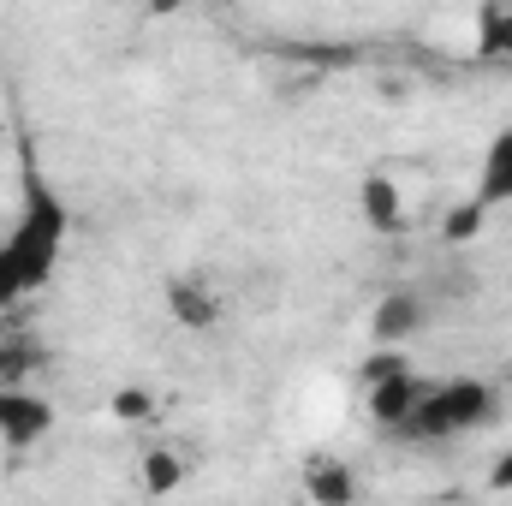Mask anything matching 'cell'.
<instances>
[{
    "instance_id": "6da1fadb",
    "label": "cell",
    "mask_w": 512,
    "mask_h": 506,
    "mask_svg": "<svg viewBox=\"0 0 512 506\" xmlns=\"http://www.w3.org/2000/svg\"><path fill=\"white\" fill-rule=\"evenodd\" d=\"M18 161H24V167H18V173H24V191H18L12 227L0 233V310L36 298V292L54 280V268H60V256H66V239H72V209H66V197L48 185V173L36 167L30 149H24Z\"/></svg>"
},
{
    "instance_id": "7a4b0ae2",
    "label": "cell",
    "mask_w": 512,
    "mask_h": 506,
    "mask_svg": "<svg viewBox=\"0 0 512 506\" xmlns=\"http://www.w3.org/2000/svg\"><path fill=\"white\" fill-rule=\"evenodd\" d=\"M495 417H501V393H495L489 381L453 376V381H429L423 399H417V411H411L393 435H399V441H429V447H441V441L477 435V429L495 423Z\"/></svg>"
},
{
    "instance_id": "3957f363",
    "label": "cell",
    "mask_w": 512,
    "mask_h": 506,
    "mask_svg": "<svg viewBox=\"0 0 512 506\" xmlns=\"http://www.w3.org/2000/svg\"><path fill=\"white\" fill-rule=\"evenodd\" d=\"M54 429V405L42 393H30L24 381H0V441L6 447H36Z\"/></svg>"
},
{
    "instance_id": "277c9868",
    "label": "cell",
    "mask_w": 512,
    "mask_h": 506,
    "mask_svg": "<svg viewBox=\"0 0 512 506\" xmlns=\"http://www.w3.org/2000/svg\"><path fill=\"white\" fill-rule=\"evenodd\" d=\"M423 328H429V292H417V286L387 292L382 304H376V316H370L376 346H405V340H417Z\"/></svg>"
},
{
    "instance_id": "5b68a950",
    "label": "cell",
    "mask_w": 512,
    "mask_h": 506,
    "mask_svg": "<svg viewBox=\"0 0 512 506\" xmlns=\"http://www.w3.org/2000/svg\"><path fill=\"white\" fill-rule=\"evenodd\" d=\"M423 387L429 381L411 376V364H399V370H387V376L370 381V417L382 423V429H399L411 411H417V399H423Z\"/></svg>"
},
{
    "instance_id": "8992f818",
    "label": "cell",
    "mask_w": 512,
    "mask_h": 506,
    "mask_svg": "<svg viewBox=\"0 0 512 506\" xmlns=\"http://www.w3.org/2000/svg\"><path fill=\"white\" fill-rule=\"evenodd\" d=\"M477 203L483 209H507L512 203V126L495 131L483 161H477Z\"/></svg>"
},
{
    "instance_id": "52a82bcc",
    "label": "cell",
    "mask_w": 512,
    "mask_h": 506,
    "mask_svg": "<svg viewBox=\"0 0 512 506\" xmlns=\"http://www.w3.org/2000/svg\"><path fill=\"white\" fill-rule=\"evenodd\" d=\"M358 209H364V221L376 227V233H399L405 227V197H399V179L393 173H364V185H358Z\"/></svg>"
},
{
    "instance_id": "ba28073f",
    "label": "cell",
    "mask_w": 512,
    "mask_h": 506,
    "mask_svg": "<svg viewBox=\"0 0 512 506\" xmlns=\"http://www.w3.org/2000/svg\"><path fill=\"white\" fill-rule=\"evenodd\" d=\"M167 304H173V316H179L185 328H215V316H221V298H215L209 274H179V280H167Z\"/></svg>"
},
{
    "instance_id": "9c48e42d",
    "label": "cell",
    "mask_w": 512,
    "mask_h": 506,
    "mask_svg": "<svg viewBox=\"0 0 512 506\" xmlns=\"http://www.w3.org/2000/svg\"><path fill=\"white\" fill-rule=\"evenodd\" d=\"M304 495H310V501H322V506H340V501H352V495H358V483H352V471H346V465L316 459V465H310V477H304Z\"/></svg>"
},
{
    "instance_id": "30bf717a",
    "label": "cell",
    "mask_w": 512,
    "mask_h": 506,
    "mask_svg": "<svg viewBox=\"0 0 512 506\" xmlns=\"http://www.w3.org/2000/svg\"><path fill=\"white\" fill-rule=\"evenodd\" d=\"M477 54H495V60H512V12H483V36H477Z\"/></svg>"
},
{
    "instance_id": "8fae6325",
    "label": "cell",
    "mask_w": 512,
    "mask_h": 506,
    "mask_svg": "<svg viewBox=\"0 0 512 506\" xmlns=\"http://www.w3.org/2000/svg\"><path fill=\"white\" fill-rule=\"evenodd\" d=\"M36 364H42V346L36 340H6L0 346V381H24Z\"/></svg>"
},
{
    "instance_id": "7c38bea8",
    "label": "cell",
    "mask_w": 512,
    "mask_h": 506,
    "mask_svg": "<svg viewBox=\"0 0 512 506\" xmlns=\"http://www.w3.org/2000/svg\"><path fill=\"white\" fill-rule=\"evenodd\" d=\"M179 477H185V471H179L173 453H149V459H143V483H149L155 495H161V489H179Z\"/></svg>"
},
{
    "instance_id": "4fadbf2b",
    "label": "cell",
    "mask_w": 512,
    "mask_h": 506,
    "mask_svg": "<svg viewBox=\"0 0 512 506\" xmlns=\"http://www.w3.org/2000/svg\"><path fill=\"white\" fill-rule=\"evenodd\" d=\"M483 215H489V209H483V203L471 197L465 209H453V221H447V239H477V227H483Z\"/></svg>"
},
{
    "instance_id": "5bb4252c",
    "label": "cell",
    "mask_w": 512,
    "mask_h": 506,
    "mask_svg": "<svg viewBox=\"0 0 512 506\" xmlns=\"http://www.w3.org/2000/svg\"><path fill=\"white\" fill-rule=\"evenodd\" d=\"M114 417H126V423H143V417H149V399H143V393H114Z\"/></svg>"
},
{
    "instance_id": "9a60e30c",
    "label": "cell",
    "mask_w": 512,
    "mask_h": 506,
    "mask_svg": "<svg viewBox=\"0 0 512 506\" xmlns=\"http://www.w3.org/2000/svg\"><path fill=\"white\" fill-rule=\"evenodd\" d=\"M489 489H512V453L495 465V471H489Z\"/></svg>"
},
{
    "instance_id": "2e32d148",
    "label": "cell",
    "mask_w": 512,
    "mask_h": 506,
    "mask_svg": "<svg viewBox=\"0 0 512 506\" xmlns=\"http://www.w3.org/2000/svg\"><path fill=\"white\" fill-rule=\"evenodd\" d=\"M143 6H149V12H173L179 0H143Z\"/></svg>"
}]
</instances>
